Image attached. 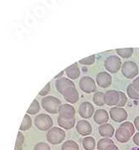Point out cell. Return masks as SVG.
<instances>
[{
	"label": "cell",
	"mask_w": 139,
	"mask_h": 150,
	"mask_svg": "<svg viewBox=\"0 0 139 150\" xmlns=\"http://www.w3.org/2000/svg\"><path fill=\"white\" fill-rule=\"evenodd\" d=\"M61 102L55 96H46L41 101L42 108L50 114H56L59 112V108L61 107Z\"/></svg>",
	"instance_id": "6da1fadb"
},
{
	"label": "cell",
	"mask_w": 139,
	"mask_h": 150,
	"mask_svg": "<svg viewBox=\"0 0 139 150\" xmlns=\"http://www.w3.org/2000/svg\"><path fill=\"white\" fill-rule=\"evenodd\" d=\"M46 138L49 143L51 144H61L66 138V132L61 127H51L48 130V133L46 135Z\"/></svg>",
	"instance_id": "7a4b0ae2"
},
{
	"label": "cell",
	"mask_w": 139,
	"mask_h": 150,
	"mask_svg": "<svg viewBox=\"0 0 139 150\" xmlns=\"http://www.w3.org/2000/svg\"><path fill=\"white\" fill-rule=\"evenodd\" d=\"M35 125L39 130L48 131L53 127V120L48 114H38L35 118Z\"/></svg>",
	"instance_id": "3957f363"
},
{
	"label": "cell",
	"mask_w": 139,
	"mask_h": 150,
	"mask_svg": "<svg viewBox=\"0 0 139 150\" xmlns=\"http://www.w3.org/2000/svg\"><path fill=\"white\" fill-rule=\"evenodd\" d=\"M121 74L127 79H133L138 74V67L133 61H126L121 66Z\"/></svg>",
	"instance_id": "277c9868"
},
{
	"label": "cell",
	"mask_w": 139,
	"mask_h": 150,
	"mask_svg": "<svg viewBox=\"0 0 139 150\" xmlns=\"http://www.w3.org/2000/svg\"><path fill=\"white\" fill-rule=\"evenodd\" d=\"M104 66L107 71L115 74L119 71L121 69V60L118 56L111 55V56H109L108 58L105 60Z\"/></svg>",
	"instance_id": "5b68a950"
},
{
	"label": "cell",
	"mask_w": 139,
	"mask_h": 150,
	"mask_svg": "<svg viewBox=\"0 0 139 150\" xmlns=\"http://www.w3.org/2000/svg\"><path fill=\"white\" fill-rule=\"evenodd\" d=\"M79 87L85 93H92L95 92L97 89V85L93 79L90 76H83L79 81Z\"/></svg>",
	"instance_id": "8992f818"
},
{
	"label": "cell",
	"mask_w": 139,
	"mask_h": 150,
	"mask_svg": "<svg viewBox=\"0 0 139 150\" xmlns=\"http://www.w3.org/2000/svg\"><path fill=\"white\" fill-rule=\"evenodd\" d=\"M109 114L111 118L116 122H121L127 120V111L122 108L119 107H114L110 109Z\"/></svg>",
	"instance_id": "52a82bcc"
},
{
	"label": "cell",
	"mask_w": 139,
	"mask_h": 150,
	"mask_svg": "<svg viewBox=\"0 0 139 150\" xmlns=\"http://www.w3.org/2000/svg\"><path fill=\"white\" fill-rule=\"evenodd\" d=\"M59 117L66 119L75 118V108L70 104H61L59 108Z\"/></svg>",
	"instance_id": "ba28073f"
},
{
	"label": "cell",
	"mask_w": 139,
	"mask_h": 150,
	"mask_svg": "<svg viewBox=\"0 0 139 150\" xmlns=\"http://www.w3.org/2000/svg\"><path fill=\"white\" fill-rule=\"evenodd\" d=\"M78 112L79 114L81 117L87 119V118H90L93 116L95 109H94V107L91 103L88 102H84L79 106Z\"/></svg>",
	"instance_id": "9c48e42d"
},
{
	"label": "cell",
	"mask_w": 139,
	"mask_h": 150,
	"mask_svg": "<svg viewBox=\"0 0 139 150\" xmlns=\"http://www.w3.org/2000/svg\"><path fill=\"white\" fill-rule=\"evenodd\" d=\"M111 81H112L111 76L109 74L108 72H99L97 75L96 81H97V85L102 88H107V87H109L111 84Z\"/></svg>",
	"instance_id": "30bf717a"
},
{
	"label": "cell",
	"mask_w": 139,
	"mask_h": 150,
	"mask_svg": "<svg viewBox=\"0 0 139 150\" xmlns=\"http://www.w3.org/2000/svg\"><path fill=\"white\" fill-rule=\"evenodd\" d=\"M62 95L66 102L71 103V104L76 103L80 99V96H79L78 91L75 88V86H73L67 88L66 90L62 93Z\"/></svg>",
	"instance_id": "8fae6325"
},
{
	"label": "cell",
	"mask_w": 139,
	"mask_h": 150,
	"mask_svg": "<svg viewBox=\"0 0 139 150\" xmlns=\"http://www.w3.org/2000/svg\"><path fill=\"white\" fill-rule=\"evenodd\" d=\"M119 100V91L116 90H109L104 93V102L107 106H116Z\"/></svg>",
	"instance_id": "7c38bea8"
},
{
	"label": "cell",
	"mask_w": 139,
	"mask_h": 150,
	"mask_svg": "<svg viewBox=\"0 0 139 150\" xmlns=\"http://www.w3.org/2000/svg\"><path fill=\"white\" fill-rule=\"evenodd\" d=\"M76 131L81 136H88L92 132V127L91 123L86 120L79 121L76 124Z\"/></svg>",
	"instance_id": "4fadbf2b"
},
{
	"label": "cell",
	"mask_w": 139,
	"mask_h": 150,
	"mask_svg": "<svg viewBox=\"0 0 139 150\" xmlns=\"http://www.w3.org/2000/svg\"><path fill=\"white\" fill-rule=\"evenodd\" d=\"M73 86H75V83L69 78L61 77V78L57 79L55 81V87H56L57 91L61 94L66 90L67 88Z\"/></svg>",
	"instance_id": "5bb4252c"
},
{
	"label": "cell",
	"mask_w": 139,
	"mask_h": 150,
	"mask_svg": "<svg viewBox=\"0 0 139 150\" xmlns=\"http://www.w3.org/2000/svg\"><path fill=\"white\" fill-rule=\"evenodd\" d=\"M93 115H94L93 119L95 121V122L99 125L107 123L109 120L108 112L104 109H98L96 112H94Z\"/></svg>",
	"instance_id": "9a60e30c"
},
{
	"label": "cell",
	"mask_w": 139,
	"mask_h": 150,
	"mask_svg": "<svg viewBox=\"0 0 139 150\" xmlns=\"http://www.w3.org/2000/svg\"><path fill=\"white\" fill-rule=\"evenodd\" d=\"M115 137L116 139L121 144H124V143H127L130 140V138L132 137L131 133L128 132V130H127L126 128L124 127H119L116 131L115 132Z\"/></svg>",
	"instance_id": "2e32d148"
},
{
	"label": "cell",
	"mask_w": 139,
	"mask_h": 150,
	"mask_svg": "<svg viewBox=\"0 0 139 150\" xmlns=\"http://www.w3.org/2000/svg\"><path fill=\"white\" fill-rule=\"evenodd\" d=\"M98 132L102 137L111 138L115 133V129L112 127V125H111V124L107 122V123L100 125V127H98Z\"/></svg>",
	"instance_id": "e0dca14e"
},
{
	"label": "cell",
	"mask_w": 139,
	"mask_h": 150,
	"mask_svg": "<svg viewBox=\"0 0 139 150\" xmlns=\"http://www.w3.org/2000/svg\"><path fill=\"white\" fill-rule=\"evenodd\" d=\"M64 71L66 72L68 78L71 79V80H75V79L79 78L80 76V71L76 63L73 64L71 66H68Z\"/></svg>",
	"instance_id": "ac0fdd59"
},
{
	"label": "cell",
	"mask_w": 139,
	"mask_h": 150,
	"mask_svg": "<svg viewBox=\"0 0 139 150\" xmlns=\"http://www.w3.org/2000/svg\"><path fill=\"white\" fill-rule=\"evenodd\" d=\"M57 122L59 124V126L66 129V130H70L75 127V118H72V119H66V118H63L61 117H58L57 119Z\"/></svg>",
	"instance_id": "d6986e66"
},
{
	"label": "cell",
	"mask_w": 139,
	"mask_h": 150,
	"mask_svg": "<svg viewBox=\"0 0 139 150\" xmlns=\"http://www.w3.org/2000/svg\"><path fill=\"white\" fill-rule=\"evenodd\" d=\"M82 145L85 150H94L97 144H96L95 138L92 137H86L83 139Z\"/></svg>",
	"instance_id": "ffe728a7"
},
{
	"label": "cell",
	"mask_w": 139,
	"mask_h": 150,
	"mask_svg": "<svg viewBox=\"0 0 139 150\" xmlns=\"http://www.w3.org/2000/svg\"><path fill=\"white\" fill-rule=\"evenodd\" d=\"M133 52H134L133 48H121L116 50V54L123 59L131 57L133 54Z\"/></svg>",
	"instance_id": "44dd1931"
},
{
	"label": "cell",
	"mask_w": 139,
	"mask_h": 150,
	"mask_svg": "<svg viewBox=\"0 0 139 150\" xmlns=\"http://www.w3.org/2000/svg\"><path fill=\"white\" fill-rule=\"evenodd\" d=\"M31 127H32V120H31L29 114H25L23 122L19 127V130L20 131H27V130L30 129Z\"/></svg>",
	"instance_id": "7402d4cb"
},
{
	"label": "cell",
	"mask_w": 139,
	"mask_h": 150,
	"mask_svg": "<svg viewBox=\"0 0 139 150\" xmlns=\"http://www.w3.org/2000/svg\"><path fill=\"white\" fill-rule=\"evenodd\" d=\"M40 111V103L36 99H35L31 103L29 109L27 110V114L35 115L37 113H39Z\"/></svg>",
	"instance_id": "603a6c76"
},
{
	"label": "cell",
	"mask_w": 139,
	"mask_h": 150,
	"mask_svg": "<svg viewBox=\"0 0 139 150\" xmlns=\"http://www.w3.org/2000/svg\"><path fill=\"white\" fill-rule=\"evenodd\" d=\"M114 142L110 139L109 138H102L98 141L97 143V149L98 150H105L106 148H107L109 145L111 144H113Z\"/></svg>",
	"instance_id": "cb8c5ba5"
},
{
	"label": "cell",
	"mask_w": 139,
	"mask_h": 150,
	"mask_svg": "<svg viewBox=\"0 0 139 150\" xmlns=\"http://www.w3.org/2000/svg\"><path fill=\"white\" fill-rule=\"evenodd\" d=\"M127 94L132 99H134V100H138L139 99V91L136 90L132 84L128 85L127 88Z\"/></svg>",
	"instance_id": "d4e9b609"
},
{
	"label": "cell",
	"mask_w": 139,
	"mask_h": 150,
	"mask_svg": "<svg viewBox=\"0 0 139 150\" xmlns=\"http://www.w3.org/2000/svg\"><path fill=\"white\" fill-rule=\"evenodd\" d=\"M93 102L97 106H99V107L103 106L105 104V102H104V93L101 92V91L96 92L93 96Z\"/></svg>",
	"instance_id": "484cf974"
},
{
	"label": "cell",
	"mask_w": 139,
	"mask_h": 150,
	"mask_svg": "<svg viewBox=\"0 0 139 150\" xmlns=\"http://www.w3.org/2000/svg\"><path fill=\"white\" fill-rule=\"evenodd\" d=\"M24 143V136L21 132H18V136L15 143L14 150H23V144Z\"/></svg>",
	"instance_id": "4316f807"
},
{
	"label": "cell",
	"mask_w": 139,
	"mask_h": 150,
	"mask_svg": "<svg viewBox=\"0 0 139 150\" xmlns=\"http://www.w3.org/2000/svg\"><path fill=\"white\" fill-rule=\"evenodd\" d=\"M69 149H79L78 144H76L75 141H73V140H68V141L65 142L64 144H62L61 150Z\"/></svg>",
	"instance_id": "83f0119b"
},
{
	"label": "cell",
	"mask_w": 139,
	"mask_h": 150,
	"mask_svg": "<svg viewBox=\"0 0 139 150\" xmlns=\"http://www.w3.org/2000/svg\"><path fill=\"white\" fill-rule=\"evenodd\" d=\"M96 61V56L94 54L92 55H90L88 57H85L82 60H79V63L83 65V66H91V65H93Z\"/></svg>",
	"instance_id": "f1b7e54d"
},
{
	"label": "cell",
	"mask_w": 139,
	"mask_h": 150,
	"mask_svg": "<svg viewBox=\"0 0 139 150\" xmlns=\"http://www.w3.org/2000/svg\"><path fill=\"white\" fill-rule=\"evenodd\" d=\"M127 102V95L122 92V91H119V100L118 102L116 104V107H119V108H123Z\"/></svg>",
	"instance_id": "f546056e"
},
{
	"label": "cell",
	"mask_w": 139,
	"mask_h": 150,
	"mask_svg": "<svg viewBox=\"0 0 139 150\" xmlns=\"http://www.w3.org/2000/svg\"><path fill=\"white\" fill-rule=\"evenodd\" d=\"M120 127H124V128H126L127 130H128V132L131 133L132 136L135 133V127H134V125H133L132 122H123L121 125H120Z\"/></svg>",
	"instance_id": "4dcf8cb0"
},
{
	"label": "cell",
	"mask_w": 139,
	"mask_h": 150,
	"mask_svg": "<svg viewBox=\"0 0 139 150\" xmlns=\"http://www.w3.org/2000/svg\"><path fill=\"white\" fill-rule=\"evenodd\" d=\"M34 150H50V147L49 146L48 144L44 143V142H41V143L37 144L35 146Z\"/></svg>",
	"instance_id": "1f68e13d"
},
{
	"label": "cell",
	"mask_w": 139,
	"mask_h": 150,
	"mask_svg": "<svg viewBox=\"0 0 139 150\" xmlns=\"http://www.w3.org/2000/svg\"><path fill=\"white\" fill-rule=\"evenodd\" d=\"M49 91H50V84H49V83H47L42 90L40 91L39 95L41 96H45L46 95H48Z\"/></svg>",
	"instance_id": "d6a6232c"
},
{
	"label": "cell",
	"mask_w": 139,
	"mask_h": 150,
	"mask_svg": "<svg viewBox=\"0 0 139 150\" xmlns=\"http://www.w3.org/2000/svg\"><path fill=\"white\" fill-rule=\"evenodd\" d=\"M132 85H133V87H134L136 90L139 91V76L138 77H137V78H135V80L133 81Z\"/></svg>",
	"instance_id": "836d02e7"
},
{
	"label": "cell",
	"mask_w": 139,
	"mask_h": 150,
	"mask_svg": "<svg viewBox=\"0 0 139 150\" xmlns=\"http://www.w3.org/2000/svg\"><path fill=\"white\" fill-rule=\"evenodd\" d=\"M133 140V143L136 144L137 146H138L139 147V132L134 134Z\"/></svg>",
	"instance_id": "e575fe53"
},
{
	"label": "cell",
	"mask_w": 139,
	"mask_h": 150,
	"mask_svg": "<svg viewBox=\"0 0 139 150\" xmlns=\"http://www.w3.org/2000/svg\"><path fill=\"white\" fill-rule=\"evenodd\" d=\"M134 125H135V126H134L135 127V128L139 132V116L135 118V120H134Z\"/></svg>",
	"instance_id": "d590c367"
},
{
	"label": "cell",
	"mask_w": 139,
	"mask_h": 150,
	"mask_svg": "<svg viewBox=\"0 0 139 150\" xmlns=\"http://www.w3.org/2000/svg\"><path fill=\"white\" fill-rule=\"evenodd\" d=\"M105 150H119L118 149V148L116 146L115 144H111V145H109L107 148H106Z\"/></svg>",
	"instance_id": "8d00e7d4"
},
{
	"label": "cell",
	"mask_w": 139,
	"mask_h": 150,
	"mask_svg": "<svg viewBox=\"0 0 139 150\" xmlns=\"http://www.w3.org/2000/svg\"><path fill=\"white\" fill-rule=\"evenodd\" d=\"M66 150H79V149H66Z\"/></svg>",
	"instance_id": "74e56055"
},
{
	"label": "cell",
	"mask_w": 139,
	"mask_h": 150,
	"mask_svg": "<svg viewBox=\"0 0 139 150\" xmlns=\"http://www.w3.org/2000/svg\"><path fill=\"white\" fill-rule=\"evenodd\" d=\"M138 110H139V108H138Z\"/></svg>",
	"instance_id": "f35d334b"
}]
</instances>
